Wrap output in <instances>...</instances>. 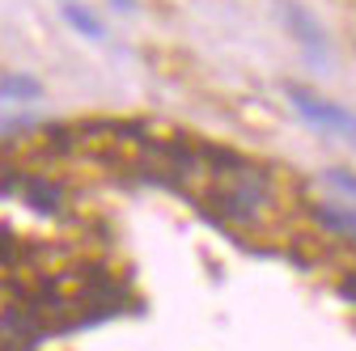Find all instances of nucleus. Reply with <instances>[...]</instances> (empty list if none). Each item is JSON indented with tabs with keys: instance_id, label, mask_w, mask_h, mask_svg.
Returning <instances> with one entry per match:
<instances>
[{
	"instance_id": "f257e3e1",
	"label": "nucleus",
	"mask_w": 356,
	"mask_h": 351,
	"mask_svg": "<svg viewBox=\"0 0 356 351\" xmlns=\"http://www.w3.org/2000/svg\"><path fill=\"white\" fill-rule=\"evenodd\" d=\"M267 203H272V169L254 161L225 173V182L212 191V216L220 225H254Z\"/></svg>"
},
{
	"instance_id": "f03ea898",
	"label": "nucleus",
	"mask_w": 356,
	"mask_h": 351,
	"mask_svg": "<svg viewBox=\"0 0 356 351\" xmlns=\"http://www.w3.org/2000/svg\"><path fill=\"white\" fill-rule=\"evenodd\" d=\"M284 102L301 114V123H309L323 136H335L343 144H356V110H348L343 102H331L305 85H284Z\"/></svg>"
},
{
	"instance_id": "7ed1b4c3",
	"label": "nucleus",
	"mask_w": 356,
	"mask_h": 351,
	"mask_svg": "<svg viewBox=\"0 0 356 351\" xmlns=\"http://www.w3.org/2000/svg\"><path fill=\"white\" fill-rule=\"evenodd\" d=\"M280 17H284V26H289V34L297 38V47H301V55L309 60V68H318V72H327L331 68V38H327V30H323V22L309 13L301 0H280Z\"/></svg>"
},
{
	"instance_id": "20e7f679",
	"label": "nucleus",
	"mask_w": 356,
	"mask_h": 351,
	"mask_svg": "<svg viewBox=\"0 0 356 351\" xmlns=\"http://www.w3.org/2000/svg\"><path fill=\"white\" fill-rule=\"evenodd\" d=\"M38 322L26 314V309H9L5 318H0V347H9V351H30L38 343Z\"/></svg>"
},
{
	"instance_id": "39448f33",
	"label": "nucleus",
	"mask_w": 356,
	"mask_h": 351,
	"mask_svg": "<svg viewBox=\"0 0 356 351\" xmlns=\"http://www.w3.org/2000/svg\"><path fill=\"white\" fill-rule=\"evenodd\" d=\"M309 216H314V225L343 237V241H356V207L348 203H314L309 207Z\"/></svg>"
},
{
	"instance_id": "423d86ee",
	"label": "nucleus",
	"mask_w": 356,
	"mask_h": 351,
	"mask_svg": "<svg viewBox=\"0 0 356 351\" xmlns=\"http://www.w3.org/2000/svg\"><path fill=\"white\" fill-rule=\"evenodd\" d=\"M60 17L81 34V38H94V42H106V26L94 17V9L89 5H81V0H64L60 5Z\"/></svg>"
},
{
	"instance_id": "0eeeda50",
	"label": "nucleus",
	"mask_w": 356,
	"mask_h": 351,
	"mask_svg": "<svg viewBox=\"0 0 356 351\" xmlns=\"http://www.w3.org/2000/svg\"><path fill=\"white\" fill-rule=\"evenodd\" d=\"M26 203H30L34 212H42V216H56L60 203H64V191H60L56 182H47V178H30V182H26Z\"/></svg>"
},
{
	"instance_id": "6e6552de",
	"label": "nucleus",
	"mask_w": 356,
	"mask_h": 351,
	"mask_svg": "<svg viewBox=\"0 0 356 351\" xmlns=\"http://www.w3.org/2000/svg\"><path fill=\"white\" fill-rule=\"evenodd\" d=\"M38 94H42V85L30 72H5L0 76V98H9V102H34Z\"/></svg>"
},
{
	"instance_id": "1a4fd4ad",
	"label": "nucleus",
	"mask_w": 356,
	"mask_h": 351,
	"mask_svg": "<svg viewBox=\"0 0 356 351\" xmlns=\"http://www.w3.org/2000/svg\"><path fill=\"white\" fill-rule=\"evenodd\" d=\"M323 182L335 187V191H343L348 199H356V173L352 169H323Z\"/></svg>"
},
{
	"instance_id": "9d476101",
	"label": "nucleus",
	"mask_w": 356,
	"mask_h": 351,
	"mask_svg": "<svg viewBox=\"0 0 356 351\" xmlns=\"http://www.w3.org/2000/svg\"><path fill=\"white\" fill-rule=\"evenodd\" d=\"M335 292H339V300H348V305H356V267L339 275V284H335Z\"/></svg>"
},
{
	"instance_id": "9b49d317",
	"label": "nucleus",
	"mask_w": 356,
	"mask_h": 351,
	"mask_svg": "<svg viewBox=\"0 0 356 351\" xmlns=\"http://www.w3.org/2000/svg\"><path fill=\"white\" fill-rule=\"evenodd\" d=\"M30 119H0V136H9V131H26Z\"/></svg>"
},
{
	"instance_id": "f8f14e48",
	"label": "nucleus",
	"mask_w": 356,
	"mask_h": 351,
	"mask_svg": "<svg viewBox=\"0 0 356 351\" xmlns=\"http://www.w3.org/2000/svg\"><path fill=\"white\" fill-rule=\"evenodd\" d=\"M111 5H115L119 13H131V9H136V0H111Z\"/></svg>"
}]
</instances>
